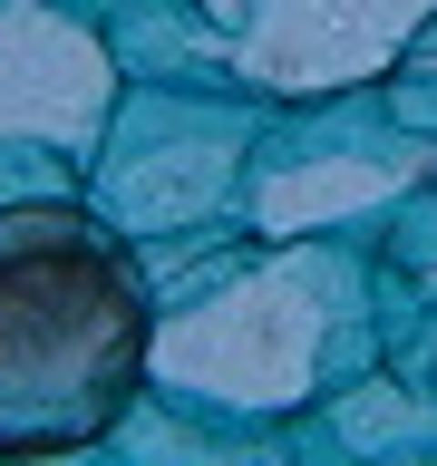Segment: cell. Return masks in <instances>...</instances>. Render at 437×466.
Returning a JSON list of instances; mask_svg holds the SVG:
<instances>
[{"label":"cell","instance_id":"obj_1","mask_svg":"<svg viewBox=\"0 0 437 466\" xmlns=\"http://www.w3.org/2000/svg\"><path fill=\"white\" fill-rule=\"evenodd\" d=\"M146 379V282L68 204L0 214V457H68Z\"/></svg>","mask_w":437,"mask_h":466}]
</instances>
